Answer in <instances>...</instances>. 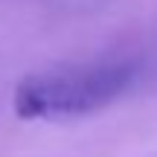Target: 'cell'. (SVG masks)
<instances>
[{
    "label": "cell",
    "mask_w": 157,
    "mask_h": 157,
    "mask_svg": "<svg viewBox=\"0 0 157 157\" xmlns=\"http://www.w3.org/2000/svg\"><path fill=\"white\" fill-rule=\"evenodd\" d=\"M146 70L148 67L140 56L64 64V67H52L21 78L12 105H15V113L26 122L82 117L125 96L131 87L140 84Z\"/></svg>",
    "instance_id": "1"
}]
</instances>
